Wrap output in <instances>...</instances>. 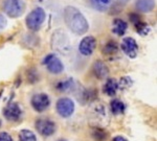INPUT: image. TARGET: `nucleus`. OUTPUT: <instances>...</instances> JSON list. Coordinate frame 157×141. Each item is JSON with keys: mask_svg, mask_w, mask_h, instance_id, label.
<instances>
[{"mask_svg": "<svg viewBox=\"0 0 157 141\" xmlns=\"http://www.w3.org/2000/svg\"><path fill=\"white\" fill-rule=\"evenodd\" d=\"M64 21L68 28L75 35H84L89 28L84 15L75 6H68L64 9Z\"/></svg>", "mask_w": 157, "mask_h": 141, "instance_id": "nucleus-1", "label": "nucleus"}, {"mask_svg": "<svg viewBox=\"0 0 157 141\" xmlns=\"http://www.w3.org/2000/svg\"><path fill=\"white\" fill-rule=\"evenodd\" d=\"M73 86V82L72 80H67L65 82H61L59 85L57 86L58 89L62 92H65V91H68V90L71 89V87Z\"/></svg>", "mask_w": 157, "mask_h": 141, "instance_id": "nucleus-20", "label": "nucleus"}, {"mask_svg": "<svg viewBox=\"0 0 157 141\" xmlns=\"http://www.w3.org/2000/svg\"><path fill=\"white\" fill-rule=\"evenodd\" d=\"M46 17L45 11L42 7H36L35 9H33L32 12L27 15L26 17V26L29 27L30 31L36 32L38 29H40L41 25L43 24Z\"/></svg>", "mask_w": 157, "mask_h": 141, "instance_id": "nucleus-3", "label": "nucleus"}, {"mask_svg": "<svg viewBox=\"0 0 157 141\" xmlns=\"http://www.w3.org/2000/svg\"><path fill=\"white\" fill-rule=\"evenodd\" d=\"M36 129L42 136H52L56 131V123L49 119H39L36 121Z\"/></svg>", "mask_w": 157, "mask_h": 141, "instance_id": "nucleus-10", "label": "nucleus"}, {"mask_svg": "<svg viewBox=\"0 0 157 141\" xmlns=\"http://www.w3.org/2000/svg\"><path fill=\"white\" fill-rule=\"evenodd\" d=\"M117 44L114 41H109L107 44L104 46L103 48V54H114L117 51Z\"/></svg>", "mask_w": 157, "mask_h": 141, "instance_id": "nucleus-19", "label": "nucleus"}, {"mask_svg": "<svg viewBox=\"0 0 157 141\" xmlns=\"http://www.w3.org/2000/svg\"><path fill=\"white\" fill-rule=\"evenodd\" d=\"M113 141H128V140L125 137H123V136H116V137L113 138Z\"/></svg>", "mask_w": 157, "mask_h": 141, "instance_id": "nucleus-23", "label": "nucleus"}, {"mask_svg": "<svg viewBox=\"0 0 157 141\" xmlns=\"http://www.w3.org/2000/svg\"><path fill=\"white\" fill-rule=\"evenodd\" d=\"M43 64L46 66L47 70L50 73L59 74L64 70V65L61 62L59 58H57L55 54H48L43 60Z\"/></svg>", "mask_w": 157, "mask_h": 141, "instance_id": "nucleus-6", "label": "nucleus"}, {"mask_svg": "<svg viewBox=\"0 0 157 141\" xmlns=\"http://www.w3.org/2000/svg\"><path fill=\"white\" fill-rule=\"evenodd\" d=\"M58 141H66V140H63V139H61V140H58Z\"/></svg>", "mask_w": 157, "mask_h": 141, "instance_id": "nucleus-24", "label": "nucleus"}, {"mask_svg": "<svg viewBox=\"0 0 157 141\" xmlns=\"http://www.w3.org/2000/svg\"><path fill=\"white\" fill-rule=\"evenodd\" d=\"M50 100L47 94L45 93H38L32 97V106L38 112H43L49 107Z\"/></svg>", "mask_w": 157, "mask_h": 141, "instance_id": "nucleus-7", "label": "nucleus"}, {"mask_svg": "<svg viewBox=\"0 0 157 141\" xmlns=\"http://www.w3.org/2000/svg\"><path fill=\"white\" fill-rule=\"evenodd\" d=\"M92 70L95 76L100 80L106 79L109 75V69H108L107 65L102 61L94 62V64H93V66H92Z\"/></svg>", "mask_w": 157, "mask_h": 141, "instance_id": "nucleus-13", "label": "nucleus"}, {"mask_svg": "<svg viewBox=\"0 0 157 141\" xmlns=\"http://www.w3.org/2000/svg\"><path fill=\"white\" fill-rule=\"evenodd\" d=\"M1 9L11 18H18L25 11L24 0H2Z\"/></svg>", "mask_w": 157, "mask_h": 141, "instance_id": "nucleus-2", "label": "nucleus"}, {"mask_svg": "<svg viewBox=\"0 0 157 141\" xmlns=\"http://www.w3.org/2000/svg\"><path fill=\"white\" fill-rule=\"evenodd\" d=\"M56 109H57V112L59 113L60 116L67 118L71 116L75 112V104L70 98L63 97L57 102Z\"/></svg>", "mask_w": 157, "mask_h": 141, "instance_id": "nucleus-5", "label": "nucleus"}, {"mask_svg": "<svg viewBox=\"0 0 157 141\" xmlns=\"http://www.w3.org/2000/svg\"><path fill=\"white\" fill-rule=\"evenodd\" d=\"M36 135L29 130H22L19 133V141H36Z\"/></svg>", "mask_w": 157, "mask_h": 141, "instance_id": "nucleus-18", "label": "nucleus"}, {"mask_svg": "<svg viewBox=\"0 0 157 141\" xmlns=\"http://www.w3.org/2000/svg\"><path fill=\"white\" fill-rule=\"evenodd\" d=\"M0 141H13L12 136L6 132L0 133Z\"/></svg>", "mask_w": 157, "mask_h": 141, "instance_id": "nucleus-21", "label": "nucleus"}, {"mask_svg": "<svg viewBox=\"0 0 157 141\" xmlns=\"http://www.w3.org/2000/svg\"><path fill=\"white\" fill-rule=\"evenodd\" d=\"M118 89V83L114 79H108L104 85V92L109 96H113Z\"/></svg>", "mask_w": 157, "mask_h": 141, "instance_id": "nucleus-16", "label": "nucleus"}, {"mask_svg": "<svg viewBox=\"0 0 157 141\" xmlns=\"http://www.w3.org/2000/svg\"><path fill=\"white\" fill-rule=\"evenodd\" d=\"M128 28V24L121 19H114L112 22V32L117 36H124Z\"/></svg>", "mask_w": 157, "mask_h": 141, "instance_id": "nucleus-15", "label": "nucleus"}, {"mask_svg": "<svg viewBox=\"0 0 157 141\" xmlns=\"http://www.w3.org/2000/svg\"><path fill=\"white\" fill-rule=\"evenodd\" d=\"M129 17H130L131 21L133 22V24L135 25V28L138 34H140L141 36L148 35V32H150V27H149V25L147 24L146 22L141 21L140 17H139L137 14H131Z\"/></svg>", "mask_w": 157, "mask_h": 141, "instance_id": "nucleus-12", "label": "nucleus"}, {"mask_svg": "<svg viewBox=\"0 0 157 141\" xmlns=\"http://www.w3.org/2000/svg\"><path fill=\"white\" fill-rule=\"evenodd\" d=\"M21 114H22L21 108L16 102H11L3 110L4 117L7 120H10V121H17V120H19L20 117H21Z\"/></svg>", "mask_w": 157, "mask_h": 141, "instance_id": "nucleus-11", "label": "nucleus"}, {"mask_svg": "<svg viewBox=\"0 0 157 141\" xmlns=\"http://www.w3.org/2000/svg\"><path fill=\"white\" fill-rule=\"evenodd\" d=\"M135 6L139 12L150 13L155 7V0H136Z\"/></svg>", "mask_w": 157, "mask_h": 141, "instance_id": "nucleus-14", "label": "nucleus"}, {"mask_svg": "<svg viewBox=\"0 0 157 141\" xmlns=\"http://www.w3.org/2000/svg\"><path fill=\"white\" fill-rule=\"evenodd\" d=\"M110 107H111L112 113H114V114H121V113H124V111L126 109L125 104L120 99H113L110 104Z\"/></svg>", "mask_w": 157, "mask_h": 141, "instance_id": "nucleus-17", "label": "nucleus"}, {"mask_svg": "<svg viewBox=\"0 0 157 141\" xmlns=\"http://www.w3.org/2000/svg\"><path fill=\"white\" fill-rule=\"evenodd\" d=\"M95 46H97V40H95V38L93 36H87L80 42L78 50H80V52L83 55L89 57V55L93 54Z\"/></svg>", "mask_w": 157, "mask_h": 141, "instance_id": "nucleus-8", "label": "nucleus"}, {"mask_svg": "<svg viewBox=\"0 0 157 141\" xmlns=\"http://www.w3.org/2000/svg\"><path fill=\"white\" fill-rule=\"evenodd\" d=\"M121 50L124 51V54L126 55H128L131 59H134L136 58L138 52V45L136 43V41L133 39V38H125L121 42Z\"/></svg>", "mask_w": 157, "mask_h": 141, "instance_id": "nucleus-9", "label": "nucleus"}, {"mask_svg": "<svg viewBox=\"0 0 157 141\" xmlns=\"http://www.w3.org/2000/svg\"><path fill=\"white\" fill-rule=\"evenodd\" d=\"M52 47L61 54H66L69 51V40L64 32L57 31L52 36Z\"/></svg>", "mask_w": 157, "mask_h": 141, "instance_id": "nucleus-4", "label": "nucleus"}, {"mask_svg": "<svg viewBox=\"0 0 157 141\" xmlns=\"http://www.w3.org/2000/svg\"><path fill=\"white\" fill-rule=\"evenodd\" d=\"M121 1H126V0H121Z\"/></svg>", "mask_w": 157, "mask_h": 141, "instance_id": "nucleus-25", "label": "nucleus"}, {"mask_svg": "<svg viewBox=\"0 0 157 141\" xmlns=\"http://www.w3.org/2000/svg\"><path fill=\"white\" fill-rule=\"evenodd\" d=\"M6 17L3 16V15L0 13V32L2 31V29H4L6 28Z\"/></svg>", "mask_w": 157, "mask_h": 141, "instance_id": "nucleus-22", "label": "nucleus"}]
</instances>
